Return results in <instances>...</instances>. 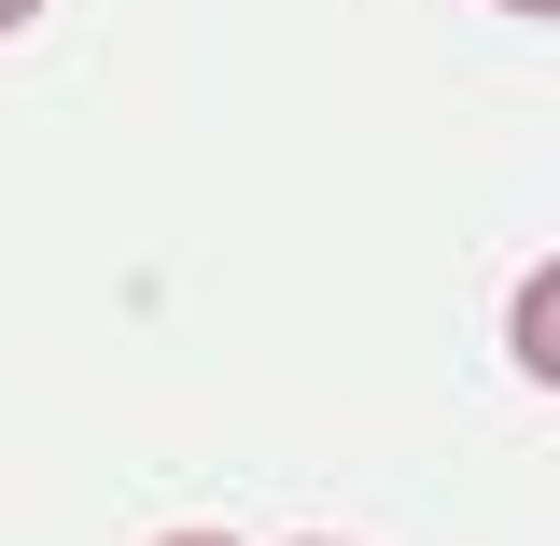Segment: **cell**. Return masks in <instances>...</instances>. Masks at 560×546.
Wrapping results in <instances>:
<instances>
[{"instance_id":"cell-1","label":"cell","mask_w":560,"mask_h":546,"mask_svg":"<svg viewBox=\"0 0 560 546\" xmlns=\"http://www.w3.org/2000/svg\"><path fill=\"white\" fill-rule=\"evenodd\" d=\"M28 14H43V0H0V28H28Z\"/></svg>"},{"instance_id":"cell-2","label":"cell","mask_w":560,"mask_h":546,"mask_svg":"<svg viewBox=\"0 0 560 546\" xmlns=\"http://www.w3.org/2000/svg\"><path fill=\"white\" fill-rule=\"evenodd\" d=\"M504 14H560V0H504Z\"/></svg>"},{"instance_id":"cell-3","label":"cell","mask_w":560,"mask_h":546,"mask_svg":"<svg viewBox=\"0 0 560 546\" xmlns=\"http://www.w3.org/2000/svg\"><path fill=\"white\" fill-rule=\"evenodd\" d=\"M168 546H224V533H168Z\"/></svg>"}]
</instances>
